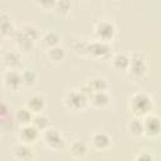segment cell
<instances>
[{
    "label": "cell",
    "mask_w": 161,
    "mask_h": 161,
    "mask_svg": "<svg viewBox=\"0 0 161 161\" xmlns=\"http://www.w3.org/2000/svg\"><path fill=\"white\" fill-rule=\"evenodd\" d=\"M74 50L78 54L91 57L93 59H108L111 57V45L109 43L101 42L94 39L93 42H78L74 47Z\"/></svg>",
    "instance_id": "6da1fadb"
},
{
    "label": "cell",
    "mask_w": 161,
    "mask_h": 161,
    "mask_svg": "<svg viewBox=\"0 0 161 161\" xmlns=\"http://www.w3.org/2000/svg\"><path fill=\"white\" fill-rule=\"evenodd\" d=\"M128 108H130V112L132 113V116L143 118L145 116L150 114L152 112V109H153L152 97L148 93L143 92V91L135 92L130 97Z\"/></svg>",
    "instance_id": "7a4b0ae2"
},
{
    "label": "cell",
    "mask_w": 161,
    "mask_h": 161,
    "mask_svg": "<svg viewBox=\"0 0 161 161\" xmlns=\"http://www.w3.org/2000/svg\"><path fill=\"white\" fill-rule=\"evenodd\" d=\"M130 58H131V63H130V68L127 70V74L133 80L143 79L148 72L146 55L141 52H133L132 54H130Z\"/></svg>",
    "instance_id": "3957f363"
},
{
    "label": "cell",
    "mask_w": 161,
    "mask_h": 161,
    "mask_svg": "<svg viewBox=\"0 0 161 161\" xmlns=\"http://www.w3.org/2000/svg\"><path fill=\"white\" fill-rule=\"evenodd\" d=\"M93 34L97 40L112 43L113 39L116 38L117 29H116V25L113 24V21H111L108 19H101L94 24Z\"/></svg>",
    "instance_id": "277c9868"
},
{
    "label": "cell",
    "mask_w": 161,
    "mask_h": 161,
    "mask_svg": "<svg viewBox=\"0 0 161 161\" xmlns=\"http://www.w3.org/2000/svg\"><path fill=\"white\" fill-rule=\"evenodd\" d=\"M64 106L69 109V111H73V112H79V111H83L88 104V97L79 89H70L65 93L64 96Z\"/></svg>",
    "instance_id": "5b68a950"
},
{
    "label": "cell",
    "mask_w": 161,
    "mask_h": 161,
    "mask_svg": "<svg viewBox=\"0 0 161 161\" xmlns=\"http://www.w3.org/2000/svg\"><path fill=\"white\" fill-rule=\"evenodd\" d=\"M42 137L45 146L52 151H60L65 146V140L60 133V131L52 126L44 132H42Z\"/></svg>",
    "instance_id": "8992f818"
},
{
    "label": "cell",
    "mask_w": 161,
    "mask_h": 161,
    "mask_svg": "<svg viewBox=\"0 0 161 161\" xmlns=\"http://www.w3.org/2000/svg\"><path fill=\"white\" fill-rule=\"evenodd\" d=\"M143 136L148 138H157L161 136V117L150 113L143 117Z\"/></svg>",
    "instance_id": "52a82bcc"
},
{
    "label": "cell",
    "mask_w": 161,
    "mask_h": 161,
    "mask_svg": "<svg viewBox=\"0 0 161 161\" xmlns=\"http://www.w3.org/2000/svg\"><path fill=\"white\" fill-rule=\"evenodd\" d=\"M18 137H19V141H20V142L33 146V145L39 140V137H40V131H39L35 126H33L31 123H30V125H24V126H20Z\"/></svg>",
    "instance_id": "ba28073f"
},
{
    "label": "cell",
    "mask_w": 161,
    "mask_h": 161,
    "mask_svg": "<svg viewBox=\"0 0 161 161\" xmlns=\"http://www.w3.org/2000/svg\"><path fill=\"white\" fill-rule=\"evenodd\" d=\"M3 83L10 91H18L23 86L21 73L18 69H6L3 74Z\"/></svg>",
    "instance_id": "9c48e42d"
},
{
    "label": "cell",
    "mask_w": 161,
    "mask_h": 161,
    "mask_svg": "<svg viewBox=\"0 0 161 161\" xmlns=\"http://www.w3.org/2000/svg\"><path fill=\"white\" fill-rule=\"evenodd\" d=\"M91 145L97 151H106L112 145V137L106 132H94L91 136Z\"/></svg>",
    "instance_id": "30bf717a"
},
{
    "label": "cell",
    "mask_w": 161,
    "mask_h": 161,
    "mask_svg": "<svg viewBox=\"0 0 161 161\" xmlns=\"http://www.w3.org/2000/svg\"><path fill=\"white\" fill-rule=\"evenodd\" d=\"M10 38L13 39V42H14V44L16 45V48H18V50H19V52L29 53V52H31V50L34 49L35 42H33V40H30V39H28V38H26V36L20 31V29L15 30V31H14V34H13Z\"/></svg>",
    "instance_id": "8fae6325"
},
{
    "label": "cell",
    "mask_w": 161,
    "mask_h": 161,
    "mask_svg": "<svg viewBox=\"0 0 161 161\" xmlns=\"http://www.w3.org/2000/svg\"><path fill=\"white\" fill-rule=\"evenodd\" d=\"M130 63H131V58L125 53H116L111 58V65L118 73H127L130 68Z\"/></svg>",
    "instance_id": "7c38bea8"
},
{
    "label": "cell",
    "mask_w": 161,
    "mask_h": 161,
    "mask_svg": "<svg viewBox=\"0 0 161 161\" xmlns=\"http://www.w3.org/2000/svg\"><path fill=\"white\" fill-rule=\"evenodd\" d=\"M88 102H89V104H91L93 108L102 109V108H106V107L109 104V102H111V96L108 94L107 91L93 92V93L89 96Z\"/></svg>",
    "instance_id": "4fadbf2b"
},
{
    "label": "cell",
    "mask_w": 161,
    "mask_h": 161,
    "mask_svg": "<svg viewBox=\"0 0 161 161\" xmlns=\"http://www.w3.org/2000/svg\"><path fill=\"white\" fill-rule=\"evenodd\" d=\"M13 155L16 160H20V161H30L34 158V151L31 148L30 145H26V143H18L13 147Z\"/></svg>",
    "instance_id": "5bb4252c"
},
{
    "label": "cell",
    "mask_w": 161,
    "mask_h": 161,
    "mask_svg": "<svg viewBox=\"0 0 161 161\" xmlns=\"http://www.w3.org/2000/svg\"><path fill=\"white\" fill-rule=\"evenodd\" d=\"M3 64L6 69H18L21 64V54L19 50H8L3 54Z\"/></svg>",
    "instance_id": "9a60e30c"
},
{
    "label": "cell",
    "mask_w": 161,
    "mask_h": 161,
    "mask_svg": "<svg viewBox=\"0 0 161 161\" xmlns=\"http://www.w3.org/2000/svg\"><path fill=\"white\" fill-rule=\"evenodd\" d=\"M25 106L34 114L43 113V111L45 109V106H47V101H45L44 96H42V94H33L25 101Z\"/></svg>",
    "instance_id": "2e32d148"
},
{
    "label": "cell",
    "mask_w": 161,
    "mask_h": 161,
    "mask_svg": "<svg viewBox=\"0 0 161 161\" xmlns=\"http://www.w3.org/2000/svg\"><path fill=\"white\" fill-rule=\"evenodd\" d=\"M14 121H15V116L11 114L10 108L3 103L1 104V111H0V126L3 131H9L13 130L14 126Z\"/></svg>",
    "instance_id": "e0dca14e"
},
{
    "label": "cell",
    "mask_w": 161,
    "mask_h": 161,
    "mask_svg": "<svg viewBox=\"0 0 161 161\" xmlns=\"http://www.w3.org/2000/svg\"><path fill=\"white\" fill-rule=\"evenodd\" d=\"M15 30L16 29H15L11 19H10V16L5 11H3L0 15V34H1V36L3 38L11 36Z\"/></svg>",
    "instance_id": "ac0fdd59"
},
{
    "label": "cell",
    "mask_w": 161,
    "mask_h": 161,
    "mask_svg": "<svg viewBox=\"0 0 161 161\" xmlns=\"http://www.w3.org/2000/svg\"><path fill=\"white\" fill-rule=\"evenodd\" d=\"M39 43L47 50L49 48H53L55 45H59V43H60V35L58 33H55V31H47V33H44L40 36Z\"/></svg>",
    "instance_id": "d6986e66"
},
{
    "label": "cell",
    "mask_w": 161,
    "mask_h": 161,
    "mask_svg": "<svg viewBox=\"0 0 161 161\" xmlns=\"http://www.w3.org/2000/svg\"><path fill=\"white\" fill-rule=\"evenodd\" d=\"M127 131L133 137L143 136V118L141 117H132L127 123Z\"/></svg>",
    "instance_id": "ffe728a7"
},
{
    "label": "cell",
    "mask_w": 161,
    "mask_h": 161,
    "mask_svg": "<svg viewBox=\"0 0 161 161\" xmlns=\"http://www.w3.org/2000/svg\"><path fill=\"white\" fill-rule=\"evenodd\" d=\"M15 121L20 123V126H24V125H30L33 122V118H34V113L24 104L23 107H20L16 112H15Z\"/></svg>",
    "instance_id": "44dd1931"
},
{
    "label": "cell",
    "mask_w": 161,
    "mask_h": 161,
    "mask_svg": "<svg viewBox=\"0 0 161 161\" xmlns=\"http://www.w3.org/2000/svg\"><path fill=\"white\" fill-rule=\"evenodd\" d=\"M86 83L92 89V92H101V91H107L108 89L107 79L104 77H101V75H94V77L89 78Z\"/></svg>",
    "instance_id": "7402d4cb"
},
{
    "label": "cell",
    "mask_w": 161,
    "mask_h": 161,
    "mask_svg": "<svg viewBox=\"0 0 161 161\" xmlns=\"http://www.w3.org/2000/svg\"><path fill=\"white\" fill-rule=\"evenodd\" d=\"M47 58L53 63H60L65 58V49L60 45L49 48V49H47Z\"/></svg>",
    "instance_id": "603a6c76"
},
{
    "label": "cell",
    "mask_w": 161,
    "mask_h": 161,
    "mask_svg": "<svg viewBox=\"0 0 161 161\" xmlns=\"http://www.w3.org/2000/svg\"><path fill=\"white\" fill-rule=\"evenodd\" d=\"M69 153L74 158H82L87 153V145L82 141H74L69 146Z\"/></svg>",
    "instance_id": "cb8c5ba5"
},
{
    "label": "cell",
    "mask_w": 161,
    "mask_h": 161,
    "mask_svg": "<svg viewBox=\"0 0 161 161\" xmlns=\"http://www.w3.org/2000/svg\"><path fill=\"white\" fill-rule=\"evenodd\" d=\"M20 31L28 38V39H30V40H33V42H38L39 39H40V31H39V29L36 28V26H34V25H31V24H24V25H21L20 26Z\"/></svg>",
    "instance_id": "d4e9b609"
},
{
    "label": "cell",
    "mask_w": 161,
    "mask_h": 161,
    "mask_svg": "<svg viewBox=\"0 0 161 161\" xmlns=\"http://www.w3.org/2000/svg\"><path fill=\"white\" fill-rule=\"evenodd\" d=\"M31 125L35 126L40 132H44L45 130H48L50 127V121H49V118L45 114L36 113V114H34V118H33Z\"/></svg>",
    "instance_id": "484cf974"
},
{
    "label": "cell",
    "mask_w": 161,
    "mask_h": 161,
    "mask_svg": "<svg viewBox=\"0 0 161 161\" xmlns=\"http://www.w3.org/2000/svg\"><path fill=\"white\" fill-rule=\"evenodd\" d=\"M21 78H23V84L24 86L31 87L36 83L38 74H36V72H34L31 69H25V70L21 72Z\"/></svg>",
    "instance_id": "4316f807"
},
{
    "label": "cell",
    "mask_w": 161,
    "mask_h": 161,
    "mask_svg": "<svg viewBox=\"0 0 161 161\" xmlns=\"http://www.w3.org/2000/svg\"><path fill=\"white\" fill-rule=\"evenodd\" d=\"M70 6H72L70 0H57L54 11H55V14H58L60 16H64V15H67L69 13Z\"/></svg>",
    "instance_id": "83f0119b"
},
{
    "label": "cell",
    "mask_w": 161,
    "mask_h": 161,
    "mask_svg": "<svg viewBox=\"0 0 161 161\" xmlns=\"http://www.w3.org/2000/svg\"><path fill=\"white\" fill-rule=\"evenodd\" d=\"M36 4L44 10H54L57 0H35Z\"/></svg>",
    "instance_id": "f1b7e54d"
},
{
    "label": "cell",
    "mask_w": 161,
    "mask_h": 161,
    "mask_svg": "<svg viewBox=\"0 0 161 161\" xmlns=\"http://www.w3.org/2000/svg\"><path fill=\"white\" fill-rule=\"evenodd\" d=\"M135 158L136 160H152L153 156L151 153H148V152H141L137 156H135Z\"/></svg>",
    "instance_id": "f546056e"
}]
</instances>
